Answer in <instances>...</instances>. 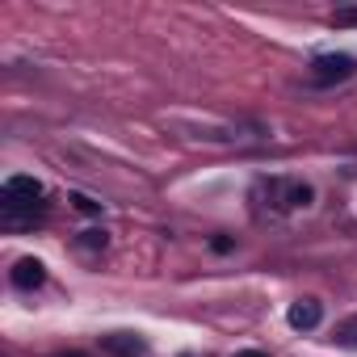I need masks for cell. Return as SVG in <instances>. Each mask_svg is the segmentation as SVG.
<instances>
[{
  "label": "cell",
  "mask_w": 357,
  "mask_h": 357,
  "mask_svg": "<svg viewBox=\"0 0 357 357\" xmlns=\"http://www.w3.org/2000/svg\"><path fill=\"white\" fill-rule=\"evenodd\" d=\"M43 181H38V176H9V181H5V202H0V206H5V219H17L22 211H38L43 206Z\"/></svg>",
  "instance_id": "obj_1"
},
{
  "label": "cell",
  "mask_w": 357,
  "mask_h": 357,
  "mask_svg": "<svg viewBox=\"0 0 357 357\" xmlns=\"http://www.w3.org/2000/svg\"><path fill=\"white\" fill-rule=\"evenodd\" d=\"M353 72H357V59H353V55H315V59H311L307 80H311L315 89H328V84L349 80Z\"/></svg>",
  "instance_id": "obj_2"
},
{
  "label": "cell",
  "mask_w": 357,
  "mask_h": 357,
  "mask_svg": "<svg viewBox=\"0 0 357 357\" xmlns=\"http://www.w3.org/2000/svg\"><path fill=\"white\" fill-rule=\"evenodd\" d=\"M47 282V265L38 261V257H22L17 265H13V286L17 290H38Z\"/></svg>",
  "instance_id": "obj_3"
},
{
  "label": "cell",
  "mask_w": 357,
  "mask_h": 357,
  "mask_svg": "<svg viewBox=\"0 0 357 357\" xmlns=\"http://www.w3.org/2000/svg\"><path fill=\"white\" fill-rule=\"evenodd\" d=\"M286 319H290V328H298V332H311V328H319V319H324V307H319L315 298H298V303H290Z\"/></svg>",
  "instance_id": "obj_4"
},
{
  "label": "cell",
  "mask_w": 357,
  "mask_h": 357,
  "mask_svg": "<svg viewBox=\"0 0 357 357\" xmlns=\"http://www.w3.org/2000/svg\"><path fill=\"white\" fill-rule=\"evenodd\" d=\"M101 344H105V353H114V357H143V353H147V340L135 336V332H109V336H101Z\"/></svg>",
  "instance_id": "obj_5"
},
{
  "label": "cell",
  "mask_w": 357,
  "mask_h": 357,
  "mask_svg": "<svg viewBox=\"0 0 357 357\" xmlns=\"http://www.w3.org/2000/svg\"><path fill=\"white\" fill-rule=\"evenodd\" d=\"M72 206H76L80 215H101V202L89 198V194H72Z\"/></svg>",
  "instance_id": "obj_6"
},
{
  "label": "cell",
  "mask_w": 357,
  "mask_h": 357,
  "mask_svg": "<svg viewBox=\"0 0 357 357\" xmlns=\"http://www.w3.org/2000/svg\"><path fill=\"white\" fill-rule=\"evenodd\" d=\"M105 244H109V236H105V231H97V227L80 231V248H105Z\"/></svg>",
  "instance_id": "obj_7"
},
{
  "label": "cell",
  "mask_w": 357,
  "mask_h": 357,
  "mask_svg": "<svg viewBox=\"0 0 357 357\" xmlns=\"http://www.w3.org/2000/svg\"><path fill=\"white\" fill-rule=\"evenodd\" d=\"M332 22H336V26H357V9H336Z\"/></svg>",
  "instance_id": "obj_8"
},
{
  "label": "cell",
  "mask_w": 357,
  "mask_h": 357,
  "mask_svg": "<svg viewBox=\"0 0 357 357\" xmlns=\"http://www.w3.org/2000/svg\"><path fill=\"white\" fill-rule=\"evenodd\" d=\"M340 344H357V324H349V328H340V336H336Z\"/></svg>",
  "instance_id": "obj_9"
},
{
  "label": "cell",
  "mask_w": 357,
  "mask_h": 357,
  "mask_svg": "<svg viewBox=\"0 0 357 357\" xmlns=\"http://www.w3.org/2000/svg\"><path fill=\"white\" fill-rule=\"evenodd\" d=\"M211 248H215V252H231V240H227V236H215Z\"/></svg>",
  "instance_id": "obj_10"
},
{
  "label": "cell",
  "mask_w": 357,
  "mask_h": 357,
  "mask_svg": "<svg viewBox=\"0 0 357 357\" xmlns=\"http://www.w3.org/2000/svg\"><path fill=\"white\" fill-rule=\"evenodd\" d=\"M236 357H269V353H261V349H244V353H236Z\"/></svg>",
  "instance_id": "obj_11"
},
{
  "label": "cell",
  "mask_w": 357,
  "mask_h": 357,
  "mask_svg": "<svg viewBox=\"0 0 357 357\" xmlns=\"http://www.w3.org/2000/svg\"><path fill=\"white\" fill-rule=\"evenodd\" d=\"M68 357H84V353H68Z\"/></svg>",
  "instance_id": "obj_12"
}]
</instances>
